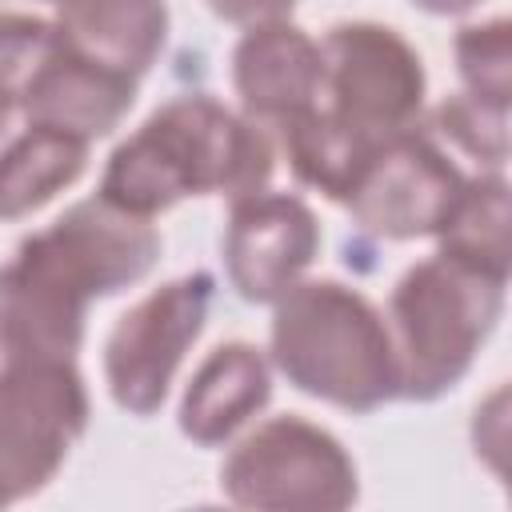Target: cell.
I'll return each mask as SVG.
<instances>
[{
    "label": "cell",
    "instance_id": "obj_23",
    "mask_svg": "<svg viewBox=\"0 0 512 512\" xmlns=\"http://www.w3.org/2000/svg\"><path fill=\"white\" fill-rule=\"evenodd\" d=\"M8 116H12V104L0 96V132H4V124H8Z\"/></svg>",
    "mask_w": 512,
    "mask_h": 512
},
{
    "label": "cell",
    "instance_id": "obj_18",
    "mask_svg": "<svg viewBox=\"0 0 512 512\" xmlns=\"http://www.w3.org/2000/svg\"><path fill=\"white\" fill-rule=\"evenodd\" d=\"M456 72H460V92L512 108V24L508 16H488L476 24H460L452 40Z\"/></svg>",
    "mask_w": 512,
    "mask_h": 512
},
{
    "label": "cell",
    "instance_id": "obj_7",
    "mask_svg": "<svg viewBox=\"0 0 512 512\" xmlns=\"http://www.w3.org/2000/svg\"><path fill=\"white\" fill-rule=\"evenodd\" d=\"M320 64V108L340 124L376 144L420 124L428 76L420 52L396 28L340 20L320 36Z\"/></svg>",
    "mask_w": 512,
    "mask_h": 512
},
{
    "label": "cell",
    "instance_id": "obj_2",
    "mask_svg": "<svg viewBox=\"0 0 512 512\" xmlns=\"http://www.w3.org/2000/svg\"><path fill=\"white\" fill-rule=\"evenodd\" d=\"M276 148L264 124L232 112L208 92L164 100L100 172L96 196L132 212L160 216L188 196H248L268 188Z\"/></svg>",
    "mask_w": 512,
    "mask_h": 512
},
{
    "label": "cell",
    "instance_id": "obj_16",
    "mask_svg": "<svg viewBox=\"0 0 512 512\" xmlns=\"http://www.w3.org/2000/svg\"><path fill=\"white\" fill-rule=\"evenodd\" d=\"M280 144H284L292 176L300 184L316 188L320 196L336 200V204H344L352 196V188L360 184L372 152L380 148L376 140L360 136L348 124H340L320 104L300 112L296 120H288L280 128Z\"/></svg>",
    "mask_w": 512,
    "mask_h": 512
},
{
    "label": "cell",
    "instance_id": "obj_8",
    "mask_svg": "<svg viewBox=\"0 0 512 512\" xmlns=\"http://www.w3.org/2000/svg\"><path fill=\"white\" fill-rule=\"evenodd\" d=\"M216 276L192 268L156 284L128 312L116 316L104 340V384L128 416H152L168 400L176 368L208 324Z\"/></svg>",
    "mask_w": 512,
    "mask_h": 512
},
{
    "label": "cell",
    "instance_id": "obj_1",
    "mask_svg": "<svg viewBox=\"0 0 512 512\" xmlns=\"http://www.w3.org/2000/svg\"><path fill=\"white\" fill-rule=\"evenodd\" d=\"M156 260L152 220L76 200L0 264V360H76L88 304L140 284Z\"/></svg>",
    "mask_w": 512,
    "mask_h": 512
},
{
    "label": "cell",
    "instance_id": "obj_20",
    "mask_svg": "<svg viewBox=\"0 0 512 512\" xmlns=\"http://www.w3.org/2000/svg\"><path fill=\"white\" fill-rule=\"evenodd\" d=\"M52 44H56L52 20L28 12H0V96L12 104V112Z\"/></svg>",
    "mask_w": 512,
    "mask_h": 512
},
{
    "label": "cell",
    "instance_id": "obj_15",
    "mask_svg": "<svg viewBox=\"0 0 512 512\" xmlns=\"http://www.w3.org/2000/svg\"><path fill=\"white\" fill-rule=\"evenodd\" d=\"M88 168V140L56 128L24 124L0 148V220H24L56 192L72 188Z\"/></svg>",
    "mask_w": 512,
    "mask_h": 512
},
{
    "label": "cell",
    "instance_id": "obj_13",
    "mask_svg": "<svg viewBox=\"0 0 512 512\" xmlns=\"http://www.w3.org/2000/svg\"><path fill=\"white\" fill-rule=\"evenodd\" d=\"M272 400V360L248 340L216 344L180 396V432L200 448L228 444Z\"/></svg>",
    "mask_w": 512,
    "mask_h": 512
},
{
    "label": "cell",
    "instance_id": "obj_5",
    "mask_svg": "<svg viewBox=\"0 0 512 512\" xmlns=\"http://www.w3.org/2000/svg\"><path fill=\"white\" fill-rule=\"evenodd\" d=\"M220 492L228 504L256 512H344L360 496V476L328 428L284 412L228 448Z\"/></svg>",
    "mask_w": 512,
    "mask_h": 512
},
{
    "label": "cell",
    "instance_id": "obj_6",
    "mask_svg": "<svg viewBox=\"0 0 512 512\" xmlns=\"http://www.w3.org/2000/svg\"><path fill=\"white\" fill-rule=\"evenodd\" d=\"M88 416L76 360H0V508L48 488Z\"/></svg>",
    "mask_w": 512,
    "mask_h": 512
},
{
    "label": "cell",
    "instance_id": "obj_17",
    "mask_svg": "<svg viewBox=\"0 0 512 512\" xmlns=\"http://www.w3.org/2000/svg\"><path fill=\"white\" fill-rule=\"evenodd\" d=\"M508 180L500 168H480L464 180V192L448 216V224L436 232L444 256L508 276L512 268V240H508Z\"/></svg>",
    "mask_w": 512,
    "mask_h": 512
},
{
    "label": "cell",
    "instance_id": "obj_14",
    "mask_svg": "<svg viewBox=\"0 0 512 512\" xmlns=\"http://www.w3.org/2000/svg\"><path fill=\"white\" fill-rule=\"evenodd\" d=\"M56 36L84 60L140 80L168 40L164 0H64Z\"/></svg>",
    "mask_w": 512,
    "mask_h": 512
},
{
    "label": "cell",
    "instance_id": "obj_21",
    "mask_svg": "<svg viewBox=\"0 0 512 512\" xmlns=\"http://www.w3.org/2000/svg\"><path fill=\"white\" fill-rule=\"evenodd\" d=\"M208 8L228 24L252 28V24H268V20H288L296 0H208Z\"/></svg>",
    "mask_w": 512,
    "mask_h": 512
},
{
    "label": "cell",
    "instance_id": "obj_10",
    "mask_svg": "<svg viewBox=\"0 0 512 512\" xmlns=\"http://www.w3.org/2000/svg\"><path fill=\"white\" fill-rule=\"evenodd\" d=\"M320 252V220L296 192H248L228 204L220 256L228 284L248 304L284 296Z\"/></svg>",
    "mask_w": 512,
    "mask_h": 512
},
{
    "label": "cell",
    "instance_id": "obj_9",
    "mask_svg": "<svg viewBox=\"0 0 512 512\" xmlns=\"http://www.w3.org/2000/svg\"><path fill=\"white\" fill-rule=\"evenodd\" d=\"M464 180L452 152L424 124H412L372 152L344 208L356 228L380 240H420L448 224Z\"/></svg>",
    "mask_w": 512,
    "mask_h": 512
},
{
    "label": "cell",
    "instance_id": "obj_24",
    "mask_svg": "<svg viewBox=\"0 0 512 512\" xmlns=\"http://www.w3.org/2000/svg\"><path fill=\"white\" fill-rule=\"evenodd\" d=\"M48 4H64V0H48Z\"/></svg>",
    "mask_w": 512,
    "mask_h": 512
},
{
    "label": "cell",
    "instance_id": "obj_11",
    "mask_svg": "<svg viewBox=\"0 0 512 512\" xmlns=\"http://www.w3.org/2000/svg\"><path fill=\"white\" fill-rule=\"evenodd\" d=\"M320 40L292 20H268L240 32L232 48V88L240 112L264 128H284L320 104Z\"/></svg>",
    "mask_w": 512,
    "mask_h": 512
},
{
    "label": "cell",
    "instance_id": "obj_12",
    "mask_svg": "<svg viewBox=\"0 0 512 512\" xmlns=\"http://www.w3.org/2000/svg\"><path fill=\"white\" fill-rule=\"evenodd\" d=\"M136 84L140 80L76 56L56 36L48 56L24 84L16 112L24 116V124L56 128V132H68L92 144L128 116V108L136 104Z\"/></svg>",
    "mask_w": 512,
    "mask_h": 512
},
{
    "label": "cell",
    "instance_id": "obj_19",
    "mask_svg": "<svg viewBox=\"0 0 512 512\" xmlns=\"http://www.w3.org/2000/svg\"><path fill=\"white\" fill-rule=\"evenodd\" d=\"M444 148L476 160L480 168H500L508 164V108L484 104L468 92L444 96L424 124Z\"/></svg>",
    "mask_w": 512,
    "mask_h": 512
},
{
    "label": "cell",
    "instance_id": "obj_4",
    "mask_svg": "<svg viewBox=\"0 0 512 512\" xmlns=\"http://www.w3.org/2000/svg\"><path fill=\"white\" fill-rule=\"evenodd\" d=\"M508 276L432 252L404 268L388 296L396 400L432 404L452 392L504 312Z\"/></svg>",
    "mask_w": 512,
    "mask_h": 512
},
{
    "label": "cell",
    "instance_id": "obj_22",
    "mask_svg": "<svg viewBox=\"0 0 512 512\" xmlns=\"http://www.w3.org/2000/svg\"><path fill=\"white\" fill-rule=\"evenodd\" d=\"M416 8L432 12V16H464L468 8H476L480 0H412Z\"/></svg>",
    "mask_w": 512,
    "mask_h": 512
},
{
    "label": "cell",
    "instance_id": "obj_3",
    "mask_svg": "<svg viewBox=\"0 0 512 512\" xmlns=\"http://www.w3.org/2000/svg\"><path fill=\"white\" fill-rule=\"evenodd\" d=\"M272 368L304 396L344 412H376L396 400V352L384 312L352 284L296 280L272 300Z\"/></svg>",
    "mask_w": 512,
    "mask_h": 512
}]
</instances>
